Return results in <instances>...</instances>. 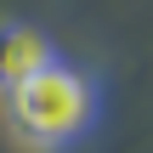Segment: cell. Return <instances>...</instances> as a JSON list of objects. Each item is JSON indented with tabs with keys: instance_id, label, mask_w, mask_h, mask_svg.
<instances>
[{
	"instance_id": "1",
	"label": "cell",
	"mask_w": 153,
	"mask_h": 153,
	"mask_svg": "<svg viewBox=\"0 0 153 153\" xmlns=\"http://www.w3.org/2000/svg\"><path fill=\"white\" fill-rule=\"evenodd\" d=\"M97 119H102V85H97V74L79 68V62H62V57L6 97L11 136L23 148H40V153L74 148L79 136H91Z\"/></svg>"
},
{
	"instance_id": "2",
	"label": "cell",
	"mask_w": 153,
	"mask_h": 153,
	"mask_svg": "<svg viewBox=\"0 0 153 153\" xmlns=\"http://www.w3.org/2000/svg\"><path fill=\"white\" fill-rule=\"evenodd\" d=\"M57 62V45L40 23L23 17H0V97H11L17 85H28L40 68Z\"/></svg>"
}]
</instances>
